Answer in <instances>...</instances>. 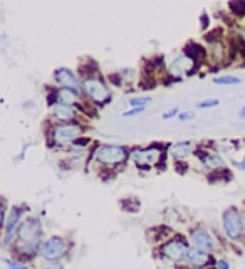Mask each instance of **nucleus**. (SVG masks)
<instances>
[{"instance_id":"nucleus-1","label":"nucleus","mask_w":245,"mask_h":269,"mask_svg":"<svg viewBox=\"0 0 245 269\" xmlns=\"http://www.w3.org/2000/svg\"><path fill=\"white\" fill-rule=\"evenodd\" d=\"M82 91L86 96L98 106H104L106 103L111 101V91L104 84V81L99 76L87 74L82 78Z\"/></svg>"},{"instance_id":"nucleus-2","label":"nucleus","mask_w":245,"mask_h":269,"mask_svg":"<svg viewBox=\"0 0 245 269\" xmlns=\"http://www.w3.org/2000/svg\"><path fill=\"white\" fill-rule=\"evenodd\" d=\"M42 234V227H41V222L37 219H27L25 222L20 224V229H19V239L24 246V251L29 254H32L35 249H37V244H39V237Z\"/></svg>"},{"instance_id":"nucleus-3","label":"nucleus","mask_w":245,"mask_h":269,"mask_svg":"<svg viewBox=\"0 0 245 269\" xmlns=\"http://www.w3.org/2000/svg\"><path fill=\"white\" fill-rule=\"evenodd\" d=\"M96 160L106 167L119 165L128 160V150L119 145H101L96 151Z\"/></svg>"},{"instance_id":"nucleus-4","label":"nucleus","mask_w":245,"mask_h":269,"mask_svg":"<svg viewBox=\"0 0 245 269\" xmlns=\"http://www.w3.org/2000/svg\"><path fill=\"white\" fill-rule=\"evenodd\" d=\"M82 128L78 123H59L57 126H54L52 130V140L56 145H69L78 141V138L81 136Z\"/></svg>"},{"instance_id":"nucleus-5","label":"nucleus","mask_w":245,"mask_h":269,"mask_svg":"<svg viewBox=\"0 0 245 269\" xmlns=\"http://www.w3.org/2000/svg\"><path fill=\"white\" fill-rule=\"evenodd\" d=\"M224 229L225 234L232 239H239L244 232V219L240 216L239 209L230 207L229 210H225L224 214Z\"/></svg>"},{"instance_id":"nucleus-6","label":"nucleus","mask_w":245,"mask_h":269,"mask_svg":"<svg viewBox=\"0 0 245 269\" xmlns=\"http://www.w3.org/2000/svg\"><path fill=\"white\" fill-rule=\"evenodd\" d=\"M67 252V244L65 241L59 235H54V237L47 239L41 247V254L44 259L47 261H57L61 257H64V254Z\"/></svg>"},{"instance_id":"nucleus-7","label":"nucleus","mask_w":245,"mask_h":269,"mask_svg":"<svg viewBox=\"0 0 245 269\" xmlns=\"http://www.w3.org/2000/svg\"><path fill=\"white\" fill-rule=\"evenodd\" d=\"M162 252L166 259L178 263V261L188 257L190 249H188V244H186L183 239H173V241L166 242V244L162 247Z\"/></svg>"},{"instance_id":"nucleus-8","label":"nucleus","mask_w":245,"mask_h":269,"mask_svg":"<svg viewBox=\"0 0 245 269\" xmlns=\"http://www.w3.org/2000/svg\"><path fill=\"white\" fill-rule=\"evenodd\" d=\"M20 217H22V209H19V207H14V209L10 210V216H7V219H5V246L10 244L14 235L19 234Z\"/></svg>"},{"instance_id":"nucleus-9","label":"nucleus","mask_w":245,"mask_h":269,"mask_svg":"<svg viewBox=\"0 0 245 269\" xmlns=\"http://www.w3.org/2000/svg\"><path fill=\"white\" fill-rule=\"evenodd\" d=\"M168 69H170L171 76H175V78H181V76L190 74V72L195 69V61L185 54V56L177 57V59L170 64V67Z\"/></svg>"},{"instance_id":"nucleus-10","label":"nucleus","mask_w":245,"mask_h":269,"mask_svg":"<svg viewBox=\"0 0 245 269\" xmlns=\"http://www.w3.org/2000/svg\"><path fill=\"white\" fill-rule=\"evenodd\" d=\"M54 79H56V83L59 86L65 89H74V91H79L81 88V84H79L78 78L74 76V72L69 71V69L65 67H59L56 72H54Z\"/></svg>"},{"instance_id":"nucleus-11","label":"nucleus","mask_w":245,"mask_h":269,"mask_svg":"<svg viewBox=\"0 0 245 269\" xmlns=\"http://www.w3.org/2000/svg\"><path fill=\"white\" fill-rule=\"evenodd\" d=\"M133 158L138 167H151L158 162L160 150L156 148H140L133 151Z\"/></svg>"},{"instance_id":"nucleus-12","label":"nucleus","mask_w":245,"mask_h":269,"mask_svg":"<svg viewBox=\"0 0 245 269\" xmlns=\"http://www.w3.org/2000/svg\"><path fill=\"white\" fill-rule=\"evenodd\" d=\"M192 242H193V246H195L196 249L205 251V252H207V251H212L215 247L213 237H212L207 231H202V229L192 232Z\"/></svg>"},{"instance_id":"nucleus-13","label":"nucleus","mask_w":245,"mask_h":269,"mask_svg":"<svg viewBox=\"0 0 245 269\" xmlns=\"http://www.w3.org/2000/svg\"><path fill=\"white\" fill-rule=\"evenodd\" d=\"M52 110V115L54 118H57L59 121L62 123H67V121H72L76 118V110L74 106H69V104H62V103H54L50 106Z\"/></svg>"},{"instance_id":"nucleus-14","label":"nucleus","mask_w":245,"mask_h":269,"mask_svg":"<svg viewBox=\"0 0 245 269\" xmlns=\"http://www.w3.org/2000/svg\"><path fill=\"white\" fill-rule=\"evenodd\" d=\"M57 103L69 104V106H74V104H78V103H79V94H78V91L61 88L59 91H57Z\"/></svg>"},{"instance_id":"nucleus-15","label":"nucleus","mask_w":245,"mask_h":269,"mask_svg":"<svg viewBox=\"0 0 245 269\" xmlns=\"http://www.w3.org/2000/svg\"><path fill=\"white\" fill-rule=\"evenodd\" d=\"M170 151L175 158H185L188 155H192L195 151V148H193V143H190V141H180V143L173 145L170 148Z\"/></svg>"},{"instance_id":"nucleus-16","label":"nucleus","mask_w":245,"mask_h":269,"mask_svg":"<svg viewBox=\"0 0 245 269\" xmlns=\"http://www.w3.org/2000/svg\"><path fill=\"white\" fill-rule=\"evenodd\" d=\"M186 259H188L192 264H195V266H203V264L208 263V254L205 252V251H200L195 247V249H190Z\"/></svg>"},{"instance_id":"nucleus-17","label":"nucleus","mask_w":245,"mask_h":269,"mask_svg":"<svg viewBox=\"0 0 245 269\" xmlns=\"http://www.w3.org/2000/svg\"><path fill=\"white\" fill-rule=\"evenodd\" d=\"M200 158H202L203 165H207L208 168H220L222 165H224V162H222V158L218 157V155H200Z\"/></svg>"},{"instance_id":"nucleus-18","label":"nucleus","mask_w":245,"mask_h":269,"mask_svg":"<svg viewBox=\"0 0 245 269\" xmlns=\"http://www.w3.org/2000/svg\"><path fill=\"white\" fill-rule=\"evenodd\" d=\"M213 83L218 86H237L240 84V78H235V76H218V78L213 79Z\"/></svg>"},{"instance_id":"nucleus-19","label":"nucleus","mask_w":245,"mask_h":269,"mask_svg":"<svg viewBox=\"0 0 245 269\" xmlns=\"http://www.w3.org/2000/svg\"><path fill=\"white\" fill-rule=\"evenodd\" d=\"M185 50H186V56L192 57L193 61H196L200 56L203 57V52H205L203 47H200L198 44H195V42H192V44L186 46V49H185Z\"/></svg>"},{"instance_id":"nucleus-20","label":"nucleus","mask_w":245,"mask_h":269,"mask_svg":"<svg viewBox=\"0 0 245 269\" xmlns=\"http://www.w3.org/2000/svg\"><path fill=\"white\" fill-rule=\"evenodd\" d=\"M229 9L232 10V14H235V16H244L245 14V2H230Z\"/></svg>"},{"instance_id":"nucleus-21","label":"nucleus","mask_w":245,"mask_h":269,"mask_svg":"<svg viewBox=\"0 0 245 269\" xmlns=\"http://www.w3.org/2000/svg\"><path fill=\"white\" fill-rule=\"evenodd\" d=\"M149 98H131L130 100V104L133 108H145L146 104H149Z\"/></svg>"},{"instance_id":"nucleus-22","label":"nucleus","mask_w":245,"mask_h":269,"mask_svg":"<svg viewBox=\"0 0 245 269\" xmlns=\"http://www.w3.org/2000/svg\"><path fill=\"white\" fill-rule=\"evenodd\" d=\"M217 104H218L217 100H207V101L198 103V108H213V106H217Z\"/></svg>"},{"instance_id":"nucleus-23","label":"nucleus","mask_w":245,"mask_h":269,"mask_svg":"<svg viewBox=\"0 0 245 269\" xmlns=\"http://www.w3.org/2000/svg\"><path fill=\"white\" fill-rule=\"evenodd\" d=\"M5 264H7V266L3 269H27V268L22 266V264H19V263H12V261H5Z\"/></svg>"},{"instance_id":"nucleus-24","label":"nucleus","mask_w":245,"mask_h":269,"mask_svg":"<svg viewBox=\"0 0 245 269\" xmlns=\"http://www.w3.org/2000/svg\"><path fill=\"white\" fill-rule=\"evenodd\" d=\"M145 108H133V110L130 111H124L123 116H134V115H140V113H143Z\"/></svg>"},{"instance_id":"nucleus-25","label":"nucleus","mask_w":245,"mask_h":269,"mask_svg":"<svg viewBox=\"0 0 245 269\" xmlns=\"http://www.w3.org/2000/svg\"><path fill=\"white\" fill-rule=\"evenodd\" d=\"M178 115V108H173L171 111H168V113H164V118H173V116H177Z\"/></svg>"},{"instance_id":"nucleus-26","label":"nucleus","mask_w":245,"mask_h":269,"mask_svg":"<svg viewBox=\"0 0 245 269\" xmlns=\"http://www.w3.org/2000/svg\"><path fill=\"white\" fill-rule=\"evenodd\" d=\"M218 269H230V264L227 263V261H218Z\"/></svg>"},{"instance_id":"nucleus-27","label":"nucleus","mask_w":245,"mask_h":269,"mask_svg":"<svg viewBox=\"0 0 245 269\" xmlns=\"http://www.w3.org/2000/svg\"><path fill=\"white\" fill-rule=\"evenodd\" d=\"M190 118H193V113H181L180 115V119H190Z\"/></svg>"},{"instance_id":"nucleus-28","label":"nucleus","mask_w":245,"mask_h":269,"mask_svg":"<svg viewBox=\"0 0 245 269\" xmlns=\"http://www.w3.org/2000/svg\"><path fill=\"white\" fill-rule=\"evenodd\" d=\"M240 116H244V118H245V108H244L242 111H240Z\"/></svg>"}]
</instances>
